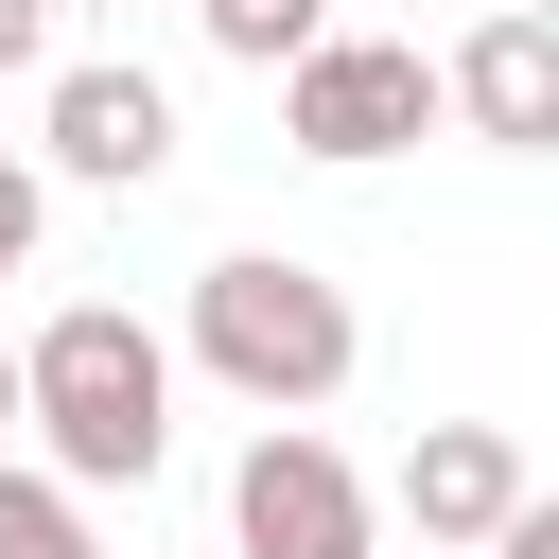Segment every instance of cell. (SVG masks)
I'll return each instance as SVG.
<instances>
[{
  "mask_svg": "<svg viewBox=\"0 0 559 559\" xmlns=\"http://www.w3.org/2000/svg\"><path fill=\"white\" fill-rule=\"evenodd\" d=\"M17 419L52 437V489H157V454H175V349L122 297H70L17 349Z\"/></svg>",
  "mask_w": 559,
  "mask_h": 559,
  "instance_id": "obj_1",
  "label": "cell"
},
{
  "mask_svg": "<svg viewBox=\"0 0 559 559\" xmlns=\"http://www.w3.org/2000/svg\"><path fill=\"white\" fill-rule=\"evenodd\" d=\"M349 297L314 280V262H280V245H245V262H210L192 280V367L227 384V402H262V419H314L332 384H349Z\"/></svg>",
  "mask_w": 559,
  "mask_h": 559,
  "instance_id": "obj_2",
  "label": "cell"
},
{
  "mask_svg": "<svg viewBox=\"0 0 559 559\" xmlns=\"http://www.w3.org/2000/svg\"><path fill=\"white\" fill-rule=\"evenodd\" d=\"M419 122H454V87H437L419 35H314L280 70V140L297 157H402Z\"/></svg>",
  "mask_w": 559,
  "mask_h": 559,
  "instance_id": "obj_3",
  "label": "cell"
},
{
  "mask_svg": "<svg viewBox=\"0 0 559 559\" xmlns=\"http://www.w3.org/2000/svg\"><path fill=\"white\" fill-rule=\"evenodd\" d=\"M227 542H245V559H367L384 507H367V472H349L314 419H262L245 472H227Z\"/></svg>",
  "mask_w": 559,
  "mask_h": 559,
  "instance_id": "obj_4",
  "label": "cell"
},
{
  "mask_svg": "<svg viewBox=\"0 0 559 559\" xmlns=\"http://www.w3.org/2000/svg\"><path fill=\"white\" fill-rule=\"evenodd\" d=\"M402 524H419L437 559H489V542L524 524V437H507V419H419V454H402Z\"/></svg>",
  "mask_w": 559,
  "mask_h": 559,
  "instance_id": "obj_5",
  "label": "cell"
},
{
  "mask_svg": "<svg viewBox=\"0 0 559 559\" xmlns=\"http://www.w3.org/2000/svg\"><path fill=\"white\" fill-rule=\"evenodd\" d=\"M157 157H175V87L157 70H52V175L157 192Z\"/></svg>",
  "mask_w": 559,
  "mask_h": 559,
  "instance_id": "obj_6",
  "label": "cell"
},
{
  "mask_svg": "<svg viewBox=\"0 0 559 559\" xmlns=\"http://www.w3.org/2000/svg\"><path fill=\"white\" fill-rule=\"evenodd\" d=\"M437 87H454V122H472V140H507V157H559V35H542V17H489V35H472Z\"/></svg>",
  "mask_w": 559,
  "mask_h": 559,
  "instance_id": "obj_7",
  "label": "cell"
},
{
  "mask_svg": "<svg viewBox=\"0 0 559 559\" xmlns=\"http://www.w3.org/2000/svg\"><path fill=\"white\" fill-rule=\"evenodd\" d=\"M192 17H210V52H245V70H297V52L332 35L314 0H192Z\"/></svg>",
  "mask_w": 559,
  "mask_h": 559,
  "instance_id": "obj_8",
  "label": "cell"
},
{
  "mask_svg": "<svg viewBox=\"0 0 559 559\" xmlns=\"http://www.w3.org/2000/svg\"><path fill=\"white\" fill-rule=\"evenodd\" d=\"M0 559H87V489H52V472H0Z\"/></svg>",
  "mask_w": 559,
  "mask_h": 559,
  "instance_id": "obj_9",
  "label": "cell"
},
{
  "mask_svg": "<svg viewBox=\"0 0 559 559\" xmlns=\"http://www.w3.org/2000/svg\"><path fill=\"white\" fill-rule=\"evenodd\" d=\"M35 227H52V192H35V157H0V280L35 262Z\"/></svg>",
  "mask_w": 559,
  "mask_h": 559,
  "instance_id": "obj_10",
  "label": "cell"
},
{
  "mask_svg": "<svg viewBox=\"0 0 559 559\" xmlns=\"http://www.w3.org/2000/svg\"><path fill=\"white\" fill-rule=\"evenodd\" d=\"M0 70H52V0H0Z\"/></svg>",
  "mask_w": 559,
  "mask_h": 559,
  "instance_id": "obj_11",
  "label": "cell"
},
{
  "mask_svg": "<svg viewBox=\"0 0 559 559\" xmlns=\"http://www.w3.org/2000/svg\"><path fill=\"white\" fill-rule=\"evenodd\" d=\"M489 559H559V489H524V524H507Z\"/></svg>",
  "mask_w": 559,
  "mask_h": 559,
  "instance_id": "obj_12",
  "label": "cell"
},
{
  "mask_svg": "<svg viewBox=\"0 0 559 559\" xmlns=\"http://www.w3.org/2000/svg\"><path fill=\"white\" fill-rule=\"evenodd\" d=\"M0 437H17V349H0Z\"/></svg>",
  "mask_w": 559,
  "mask_h": 559,
  "instance_id": "obj_13",
  "label": "cell"
},
{
  "mask_svg": "<svg viewBox=\"0 0 559 559\" xmlns=\"http://www.w3.org/2000/svg\"><path fill=\"white\" fill-rule=\"evenodd\" d=\"M507 17H542V35H559V0H507Z\"/></svg>",
  "mask_w": 559,
  "mask_h": 559,
  "instance_id": "obj_14",
  "label": "cell"
},
{
  "mask_svg": "<svg viewBox=\"0 0 559 559\" xmlns=\"http://www.w3.org/2000/svg\"><path fill=\"white\" fill-rule=\"evenodd\" d=\"M52 17H70V0H52Z\"/></svg>",
  "mask_w": 559,
  "mask_h": 559,
  "instance_id": "obj_15",
  "label": "cell"
}]
</instances>
